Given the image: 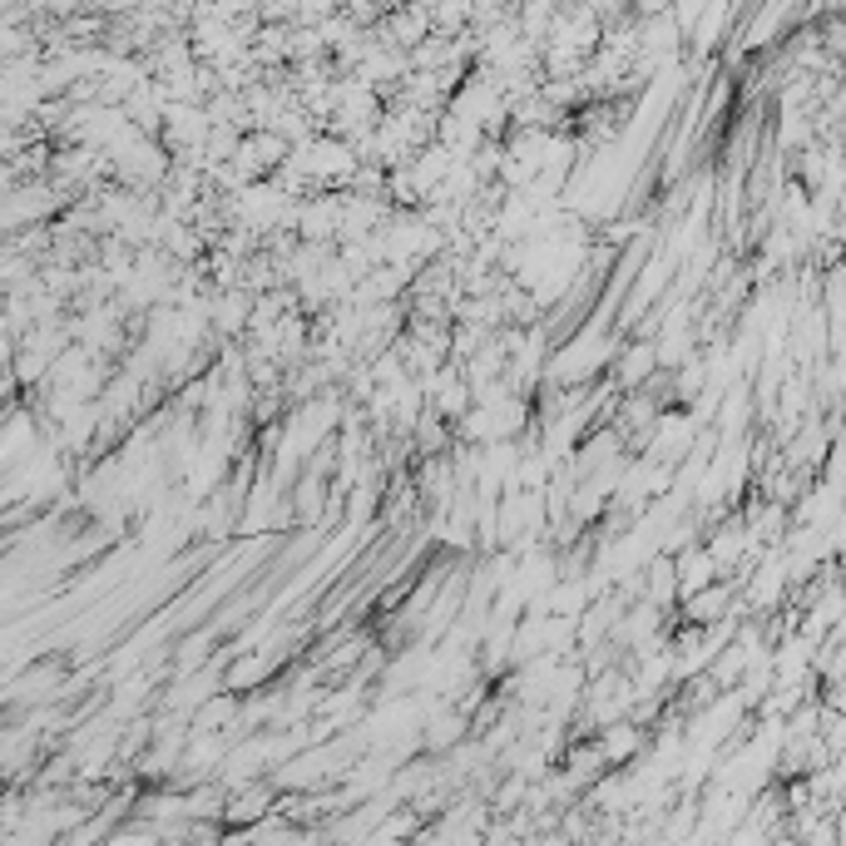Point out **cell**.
I'll list each match as a JSON object with an SVG mask.
<instances>
[{"label": "cell", "mask_w": 846, "mask_h": 846, "mask_svg": "<svg viewBox=\"0 0 846 846\" xmlns=\"http://www.w3.org/2000/svg\"><path fill=\"white\" fill-rule=\"evenodd\" d=\"M639 747H643V733L629 723V718L609 723V728H605V737H599V753H605V763H609V767L633 763V753H639Z\"/></svg>", "instance_id": "obj_1"}]
</instances>
